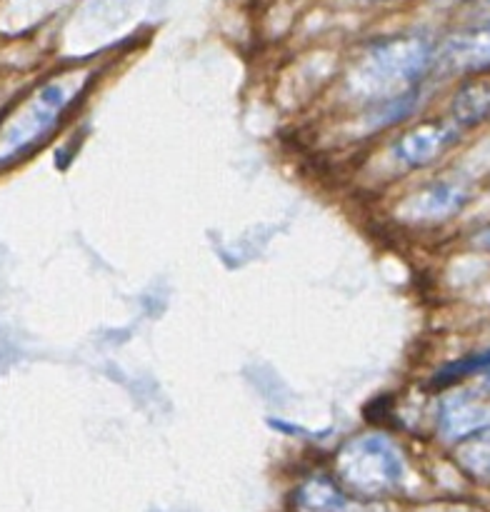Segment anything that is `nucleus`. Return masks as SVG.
<instances>
[{
  "label": "nucleus",
  "instance_id": "11",
  "mask_svg": "<svg viewBox=\"0 0 490 512\" xmlns=\"http://www.w3.org/2000/svg\"><path fill=\"white\" fill-rule=\"evenodd\" d=\"M423 512H478V510L463 508V505H440V508H430V510H423Z\"/></svg>",
  "mask_w": 490,
  "mask_h": 512
},
{
  "label": "nucleus",
  "instance_id": "1",
  "mask_svg": "<svg viewBox=\"0 0 490 512\" xmlns=\"http://www.w3.org/2000/svg\"><path fill=\"white\" fill-rule=\"evenodd\" d=\"M433 60L435 50L425 38L408 35L380 40L350 73V93L375 105L413 95V85L428 73Z\"/></svg>",
  "mask_w": 490,
  "mask_h": 512
},
{
  "label": "nucleus",
  "instance_id": "5",
  "mask_svg": "<svg viewBox=\"0 0 490 512\" xmlns=\"http://www.w3.org/2000/svg\"><path fill=\"white\" fill-rule=\"evenodd\" d=\"M490 428V395L460 393L450 395L440 408V430L448 440L470 438L480 430Z\"/></svg>",
  "mask_w": 490,
  "mask_h": 512
},
{
  "label": "nucleus",
  "instance_id": "3",
  "mask_svg": "<svg viewBox=\"0 0 490 512\" xmlns=\"http://www.w3.org/2000/svg\"><path fill=\"white\" fill-rule=\"evenodd\" d=\"M70 93H73V90H70L63 80H53V83L43 85V88L35 93V98L10 120L3 128V133H0V163H3V160H10L13 155H18L20 150L43 138V135L55 125L60 110L68 105L70 98H73Z\"/></svg>",
  "mask_w": 490,
  "mask_h": 512
},
{
  "label": "nucleus",
  "instance_id": "2",
  "mask_svg": "<svg viewBox=\"0 0 490 512\" xmlns=\"http://www.w3.org/2000/svg\"><path fill=\"white\" fill-rule=\"evenodd\" d=\"M338 473L345 488L378 498L403 483L405 463L400 450L383 435H363L340 450Z\"/></svg>",
  "mask_w": 490,
  "mask_h": 512
},
{
  "label": "nucleus",
  "instance_id": "9",
  "mask_svg": "<svg viewBox=\"0 0 490 512\" xmlns=\"http://www.w3.org/2000/svg\"><path fill=\"white\" fill-rule=\"evenodd\" d=\"M453 118L460 125H475L490 118V80H475L455 95Z\"/></svg>",
  "mask_w": 490,
  "mask_h": 512
},
{
  "label": "nucleus",
  "instance_id": "8",
  "mask_svg": "<svg viewBox=\"0 0 490 512\" xmlns=\"http://www.w3.org/2000/svg\"><path fill=\"white\" fill-rule=\"evenodd\" d=\"M300 512H365L363 508L345 498L330 480L313 478L298 493Z\"/></svg>",
  "mask_w": 490,
  "mask_h": 512
},
{
  "label": "nucleus",
  "instance_id": "4",
  "mask_svg": "<svg viewBox=\"0 0 490 512\" xmlns=\"http://www.w3.org/2000/svg\"><path fill=\"white\" fill-rule=\"evenodd\" d=\"M455 140H458V130L453 125L423 123L410 130V133H405L400 140H395L390 155L403 168H420V165L433 163Z\"/></svg>",
  "mask_w": 490,
  "mask_h": 512
},
{
  "label": "nucleus",
  "instance_id": "7",
  "mask_svg": "<svg viewBox=\"0 0 490 512\" xmlns=\"http://www.w3.org/2000/svg\"><path fill=\"white\" fill-rule=\"evenodd\" d=\"M465 200V190L453 183H438L425 188L408 203L413 218H445L460 208Z\"/></svg>",
  "mask_w": 490,
  "mask_h": 512
},
{
  "label": "nucleus",
  "instance_id": "13",
  "mask_svg": "<svg viewBox=\"0 0 490 512\" xmlns=\"http://www.w3.org/2000/svg\"><path fill=\"white\" fill-rule=\"evenodd\" d=\"M358 3H385V0H358Z\"/></svg>",
  "mask_w": 490,
  "mask_h": 512
},
{
  "label": "nucleus",
  "instance_id": "10",
  "mask_svg": "<svg viewBox=\"0 0 490 512\" xmlns=\"http://www.w3.org/2000/svg\"><path fill=\"white\" fill-rule=\"evenodd\" d=\"M460 463L478 478L490 480V428L465 438L460 450Z\"/></svg>",
  "mask_w": 490,
  "mask_h": 512
},
{
  "label": "nucleus",
  "instance_id": "12",
  "mask_svg": "<svg viewBox=\"0 0 490 512\" xmlns=\"http://www.w3.org/2000/svg\"><path fill=\"white\" fill-rule=\"evenodd\" d=\"M480 13H483V18L488 20V23H490V0H485L483 8H480Z\"/></svg>",
  "mask_w": 490,
  "mask_h": 512
},
{
  "label": "nucleus",
  "instance_id": "6",
  "mask_svg": "<svg viewBox=\"0 0 490 512\" xmlns=\"http://www.w3.org/2000/svg\"><path fill=\"white\" fill-rule=\"evenodd\" d=\"M433 65H440L443 70H475L490 65V23L478 30L453 35L435 53Z\"/></svg>",
  "mask_w": 490,
  "mask_h": 512
}]
</instances>
